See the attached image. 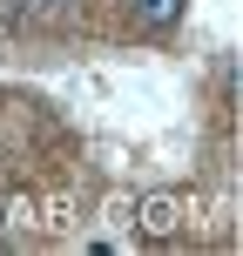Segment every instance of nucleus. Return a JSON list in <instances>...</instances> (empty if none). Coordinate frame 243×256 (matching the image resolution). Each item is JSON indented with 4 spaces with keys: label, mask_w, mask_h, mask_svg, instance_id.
<instances>
[{
    "label": "nucleus",
    "mask_w": 243,
    "mask_h": 256,
    "mask_svg": "<svg viewBox=\"0 0 243 256\" xmlns=\"http://www.w3.org/2000/svg\"><path fill=\"white\" fill-rule=\"evenodd\" d=\"M189 0H128V27L135 34H176Z\"/></svg>",
    "instance_id": "nucleus-1"
},
{
    "label": "nucleus",
    "mask_w": 243,
    "mask_h": 256,
    "mask_svg": "<svg viewBox=\"0 0 243 256\" xmlns=\"http://www.w3.org/2000/svg\"><path fill=\"white\" fill-rule=\"evenodd\" d=\"M176 230H182L176 196H142V236H176Z\"/></svg>",
    "instance_id": "nucleus-2"
},
{
    "label": "nucleus",
    "mask_w": 243,
    "mask_h": 256,
    "mask_svg": "<svg viewBox=\"0 0 243 256\" xmlns=\"http://www.w3.org/2000/svg\"><path fill=\"white\" fill-rule=\"evenodd\" d=\"M27 7H34V14H68L75 0H27Z\"/></svg>",
    "instance_id": "nucleus-3"
}]
</instances>
